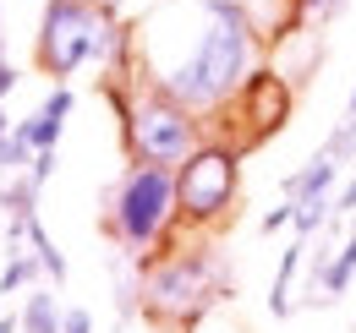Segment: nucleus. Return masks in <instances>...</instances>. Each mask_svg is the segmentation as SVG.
Returning <instances> with one entry per match:
<instances>
[{
    "mask_svg": "<svg viewBox=\"0 0 356 333\" xmlns=\"http://www.w3.org/2000/svg\"><path fill=\"white\" fill-rule=\"evenodd\" d=\"M264 55L268 44L252 28L247 0H165L132 28L127 71H137L132 87H165L192 115L214 121L241 93V83L264 66Z\"/></svg>",
    "mask_w": 356,
    "mask_h": 333,
    "instance_id": "1",
    "label": "nucleus"
},
{
    "mask_svg": "<svg viewBox=\"0 0 356 333\" xmlns=\"http://www.w3.org/2000/svg\"><path fill=\"white\" fill-rule=\"evenodd\" d=\"M181 219V197H176V164H148L132 159L121 169L110 203H104V230L110 241L127 251L132 262H148L170 246V230Z\"/></svg>",
    "mask_w": 356,
    "mask_h": 333,
    "instance_id": "2",
    "label": "nucleus"
},
{
    "mask_svg": "<svg viewBox=\"0 0 356 333\" xmlns=\"http://www.w3.org/2000/svg\"><path fill=\"white\" fill-rule=\"evenodd\" d=\"M230 290V268L214 246H192V251H159L143 262V311L154 323L170 328H192L220 295Z\"/></svg>",
    "mask_w": 356,
    "mask_h": 333,
    "instance_id": "3",
    "label": "nucleus"
},
{
    "mask_svg": "<svg viewBox=\"0 0 356 333\" xmlns=\"http://www.w3.org/2000/svg\"><path fill=\"white\" fill-rule=\"evenodd\" d=\"M203 115H192L186 104H176L165 87L137 83V93L121 110V142L127 159H148V164H181L197 142H203Z\"/></svg>",
    "mask_w": 356,
    "mask_h": 333,
    "instance_id": "4",
    "label": "nucleus"
},
{
    "mask_svg": "<svg viewBox=\"0 0 356 333\" xmlns=\"http://www.w3.org/2000/svg\"><path fill=\"white\" fill-rule=\"evenodd\" d=\"M236 191H241V153L220 142V137H203L186 159L176 164V197H181V219L209 230L225 224L236 208Z\"/></svg>",
    "mask_w": 356,
    "mask_h": 333,
    "instance_id": "5",
    "label": "nucleus"
},
{
    "mask_svg": "<svg viewBox=\"0 0 356 333\" xmlns=\"http://www.w3.org/2000/svg\"><path fill=\"white\" fill-rule=\"evenodd\" d=\"M115 17V0H44V17H39V71L66 83L77 66L93 60V39L104 33V22Z\"/></svg>",
    "mask_w": 356,
    "mask_h": 333,
    "instance_id": "6",
    "label": "nucleus"
},
{
    "mask_svg": "<svg viewBox=\"0 0 356 333\" xmlns=\"http://www.w3.org/2000/svg\"><path fill=\"white\" fill-rule=\"evenodd\" d=\"M291 110H296V87L285 83L274 66H258L241 83V93L220 110V115L236 121V131H225L220 142H230L236 153H252V148H264L268 137H280L291 126Z\"/></svg>",
    "mask_w": 356,
    "mask_h": 333,
    "instance_id": "7",
    "label": "nucleus"
},
{
    "mask_svg": "<svg viewBox=\"0 0 356 333\" xmlns=\"http://www.w3.org/2000/svg\"><path fill=\"white\" fill-rule=\"evenodd\" d=\"M323 55H329V44H323V33L312 28V22H291L280 39H268V55L264 66L274 60V71L285 77L291 87H302L318 77V66H323Z\"/></svg>",
    "mask_w": 356,
    "mask_h": 333,
    "instance_id": "8",
    "label": "nucleus"
},
{
    "mask_svg": "<svg viewBox=\"0 0 356 333\" xmlns=\"http://www.w3.org/2000/svg\"><path fill=\"white\" fill-rule=\"evenodd\" d=\"M72 104H77V99H72V87L55 83L44 104H39L28 121H17V131H22L33 148H55V142H60V131H66V115H72Z\"/></svg>",
    "mask_w": 356,
    "mask_h": 333,
    "instance_id": "9",
    "label": "nucleus"
},
{
    "mask_svg": "<svg viewBox=\"0 0 356 333\" xmlns=\"http://www.w3.org/2000/svg\"><path fill=\"white\" fill-rule=\"evenodd\" d=\"M312 257V235H296L285 257H280V268H274V290H268V311L285 323V317H296V273H302V262Z\"/></svg>",
    "mask_w": 356,
    "mask_h": 333,
    "instance_id": "10",
    "label": "nucleus"
},
{
    "mask_svg": "<svg viewBox=\"0 0 356 333\" xmlns=\"http://www.w3.org/2000/svg\"><path fill=\"white\" fill-rule=\"evenodd\" d=\"M17 323H22V333H60V306H55V295L49 290H28Z\"/></svg>",
    "mask_w": 356,
    "mask_h": 333,
    "instance_id": "11",
    "label": "nucleus"
},
{
    "mask_svg": "<svg viewBox=\"0 0 356 333\" xmlns=\"http://www.w3.org/2000/svg\"><path fill=\"white\" fill-rule=\"evenodd\" d=\"M39 273H44V268H39V257L17 246V251H6V268H0V290H6V295H11V290H28Z\"/></svg>",
    "mask_w": 356,
    "mask_h": 333,
    "instance_id": "12",
    "label": "nucleus"
},
{
    "mask_svg": "<svg viewBox=\"0 0 356 333\" xmlns=\"http://www.w3.org/2000/svg\"><path fill=\"white\" fill-rule=\"evenodd\" d=\"M28 246H33V257H39V268H44V279H55V284H66V257L55 251V241L44 235V224H39V219H28Z\"/></svg>",
    "mask_w": 356,
    "mask_h": 333,
    "instance_id": "13",
    "label": "nucleus"
},
{
    "mask_svg": "<svg viewBox=\"0 0 356 333\" xmlns=\"http://www.w3.org/2000/svg\"><path fill=\"white\" fill-rule=\"evenodd\" d=\"M28 164H33V142H28V137L11 126V131L0 137V175H22Z\"/></svg>",
    "mask_w": 356,
    "mask_h": 333,
    "instance_id": "14",
    "label": "nucleus"
},
{
    "mask_svg": "<svg viewBox=\"0 0 356 333\" xmlns=\"http://www.w3.org/2000/svg\"><path fill=\"white\" fill-rule=\"evenodd\" d=\"M346 6H351V0H296V17L312 22V28H329V22L346 17Z\"/></svg>",
    "mask_w": 356,
    "mask_h": 333,
    "instance_id": "15",
    "label": "nucleus"
},
{
    "mask_svg": "<svg viewBox=\"0 0 356 333\" xmlns=\"http://www.w3.org/2000/svg\"><path fill=\"white\" fill-rule=\"evenodd\" d=\"M55 164H60V159H55V148H33V164H28V180H33L39 191H44V186H49V175H55Z\"/></svg>",
    "mask_w": 356,
    "mask_h": 333,
    "instance_id": "16",
    "label": "nucleus"
},
{
    "mask_svg": "<svg viewBox=\"0 0 356 333\" xmlns=\"http://www.w3.org/2000/svg\"><path fill=\"white\" fill-rule=\"evenodd\" d=\"M285 224H296V203H285V197H280V208H268L264 219H258V230H264V235H280Z\"/></svg>",
    "mask_w": 356,
    "mask_h": 333,
    "instance_id": "17",
    "label": "nucleus"
},
{
    "mask_svg": "<svg viewBox=\"0 0 356 333\" xmlns=\"http://www.w3.org/2000/svg\"><path fill=\"white\" fill-rule=\"evenodd\" d=\"M60 333H93V311L88 306H66L60 311Z\"/></svg>",
    "mask_w": 356,
    "mask_h": 333,
    "instance_id": "18",
    "label": "nucleus"
},
{
    "mask_svg": "<svg viewBox=\"0 0 356 333\" xmlns=\"http://www.w3.org/2000/svg\"><path fill=\"white\" fill-rule=\"evenodd\" d=\"M11 87H17V66H11L6 55H0V104L11 99Z\"/></svg>",
    "mask_w": 356,
    "mask_h": 333,
    "instance_id": "19",
    "label": "nucleus"
},
{
    "mask_svg": "<svg viewBox=\"0 0 356 333\" xmlns=\"http://www.w3.org/2000/svg\"><path fill=\"white\" fill-rule=\"evenodd\" d=\"M346 121H356V87H351V99H346Z\"/></svg>",
    "mask_w": 356,
    "mask_h": 333,
    "instance_id": "20",
    "label": "nucleus"
},
{
    "mask_svg": "<svg viewBox=\"0 0 356 333\" xmlns=\"http://www.w3.org/2000/svg\"><path fill=\"white\" fill-rule=\"evenodd\" d=\"M6 131H11V115H6V104H0V137H6Z\"/></svg>",
    "mask_w": 356,
    "mask_h": 333,
    "instance_id": "21",
    "label": "nucleus"
},
{
    "mask_svg": "<svg viewBox=\"0 0 356 333\" xmlns=\"http://www.w3.org/2000/svg\"><path fill=\"white\" fill-rule=\"evenodd\" d=\"M0 55H6V39H0Z\"/></svg>",
    "mask_w": 356,
    "mask_h": 333,
    "instance_id": "22",
    "label": "nucleus"
},
{
    "mask_svg": "<svg viewBox=\"0 0 356 333\" xmlns=\"http://www.w3.org/2000/svg\"><path fill=\"white\" fill-rule=\"evenodd\" d=\"M0 295H6V290H0Z\"/></svg>",
    "mask_w": 356,
    "mask_h": 333,
    "instance_id": "23",
    "label": "nucleus"
}]
</instances>
